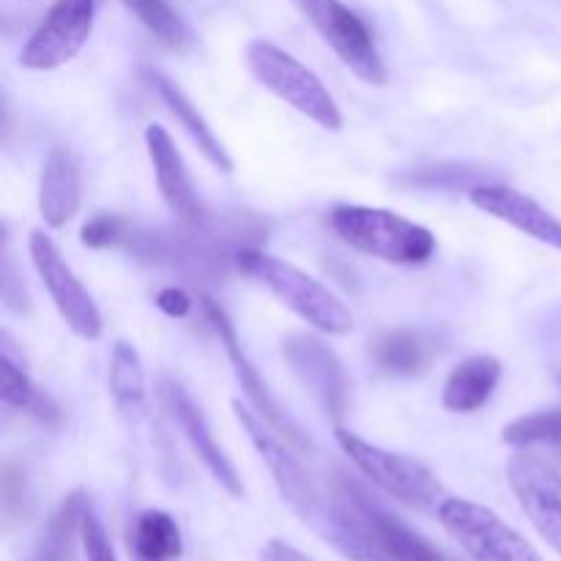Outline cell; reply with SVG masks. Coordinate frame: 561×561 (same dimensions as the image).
<instances>
[{
    "label": "cell",
    "instance_id": "24",
    "mask_svg": "<svg viewBox=\"0 0 561 561\" xmlns=\"http://www.w3.org/2000/svg\"><path fill=\"white\" fill-rule=\"evenodd\" d=\"M118 3H124V9L131 11V14L137 16V22H140L148 33H153L164 47L179 49L181 53V49H190L192 44H195L192 31L186 27V22L170 9L168 0H118Z\"/></svg>",
    "mask_w": 561,
    "mask_h": 561
},
{
    "label": "cell",
    "instance_id": "7",
    "mask_svg": "<svg viewBox=\"0 0 561 561\" xmlns=\"http://www.w3.org/2000/svg\"><path fill=\"white\" fill-rule=\"evenodd\" d=\"M318 36L337 53V58L370 85H387V66L378 53L373 33L343 0H296Z\"/></svg>",
    "mask_w": 561,
    "mask_h": 561
},
{
    "label": "cell",
    "instance_id": "17",
    "mask_svg": "<svg viewBox=\"0 0 561 561\" xmlns=\"http://www.w3.org/2000/svg\"><path fill=\"white\" fill-rule=\"evenodd\" d=\"M82 203L80 159L71 148H53L38 179V214L47 228H64Z\"/></svg>",
    "mask_w": 561,
    "mask_h": 561
},
{
    "label": "cell",
    "instance_id": "10",
    "mask_svg": "<svg viewBox=\"0 0 561 561\" xmlns=\"http://www.w3.org/2000/svg\"><path fill=\"white\" fill-rule=\"evenodd\" d=\"M507 482L537 535L561 553V474L540 455L518 449L507 463Z\"/></svg>",
    "mask_w": 561,
    "mask_h": 561
},
{
    "label": "cell",
    "instance_id": "25",
    "mask_svg": "<svg viewBox=\"0 0 561 561\" xmlns=\"http://www.w3.org/2000/svg\"><path fill=\"white\" fill-rule=\"evenodd\" d=\"M502 442L513 449H561V409L535 411V414L518 416V420H513L502 431Z\"/></svg>",
    "mask_w": 561,
    "mask_h": 561
},
{
    "label": "cell",
    "instance_id": "6",
    "mask_svg": "<svg viewBox=\"0 0 561 561\" xmlns=\"http://www.w3.org/2000/svg\"><path fill=\"white\" fill-rule=\"evenodd\" d=\"M233 414L236 420H239L241 431L247 433V438H250L252 447H255V453L261 455V460L266 463V469L272 471V480L274 485H277L279 496L288 502V507L294 510L305 524H310L318 515V510H321L327 493L307 477L305 466H301L299 458L290 453L288 444L283 442V436H279V433L274 431L250 403L233 400Z\"/></svg>",
    "mask_w": 561,
    "mask_h": 561
},
{
    "label": "cell",
    "instance_id": "4",
    "mask_svg": "<svg viewBox=\"0 0 561 561\" xmlns=\"http://www.w3.org/2000/svg\"><path fill=\"white\" fill-rule=\"evenodd\" d=\"M244 58L255 80L285 104H290L296 113L307 115L327 131L343 129V113H340L334 96L323 85L321 77L307 69L299 58L279 49L277 44L261 42V38L247 44Z\"/></svg>",
    "mask_w": 561,
    "mask_h": 561
},
{
    "label": "cell",
    "instance_id": "2",
    "mask_svg": "<svg viewBox=\"0 0 561 561\" xmlns=\"http://www.w3.org/2000/svg\"><path fill=\"white\" fill-rule=\"evenodd\" d=\"M334 236L351 250L394 266H420L436 252V236L411 219L373 206H337L329 214Z\"/></svg>",
    "mask_w": 561,
    "mask_h": 561
},
{
    "label": "cell",
    "instance_id": "30",
    "mask_svg": "<svg viewBox=\"0 0 561 561\" xmlns=\"http://www.w3.org/2000/svg\"><path fill=\"white\" fill-rule=\"evenodd\" d=\"M559 381H561V376H559Z\"/></svg>",
    "mask_w": 561,
    "mask_h": 561
},
{
    "label": "cell",
    "instance_id": "28",
    "mask_svg": "<svg viewBox=\"0 0 561 561\" xmlns=\"http://www.w3.org/2000/svg\"><path fill=\"white\" fill-rule=\"evenodd\" d=\"M157 307L170 318H186L192 312V299L181 288H164L157 294Z\"/></svg>",
    "mask_w": 561,
    "mask_h": 561
},
{
    "label": "cell",
    "instance_id": "3",
    "mask_svg": "<svg viewBox=\"0 0 561 561\" xmlns=\"http://www.w3.org/2000/svg\"><path fill=\"white\" fill-rule=\"evenodd\" d=\"M334 436H337V444L348 455L351 463L373 485L381 488L387 496L398 499L400 504H405L411 510H420V513H438V507H442L447 496H444L442 480H438L431 466L411 458V455L392 453V449H383L378 444L365 442L362 436H356V433L345 431L340 425L334 431Z\"/></svg>",
    "mask_w": 561,
    "mask_h": 561
},
{
    "label": "cell",
    "instance_id": "21",
    "mask_svg": "<svg viewBox=\"0 0 561 561\" xmlns=\"http://www.w3.org/2000/svg\"><path fill=\"white\" fill-rule=\"evenodd\" d=\"M129 551L135 561H173L184 551L181 529L162 510H146L137 515L129 535Z\"/></svg>",
    "mask_w": 561,
    "mask_h": 561
},
{
    "label": "cell",
    "instance_id": "16",
    "mask_svg": "<svg viewBox=\"0 0 561 561\" xmlns=\"http://www.w3.org/2000/svg\"><path fill=\"white\" fill-rule=\"evenodd\" d=\"M146 148L153 164V175H157V186L162 192L164 203L170 206V211L179 219H184V222H201L203 206L197 201L195 186H192L186 164L170 131L159 124L146 126Z\"/></svg>",
    "mask_w": 561,
    "mask_h": 561
},
{
    "label": "cell",
    "instance_id": "11",
    "mask_svg": "<svg viewBox=\"0 0 561 561\" xmlns=\"http://www.w3.org/2000/svg\"><path fill=\"white\" fill-rule=\"evenodd\" d=\"M203 310H206L208 323L214 327V332H217L225 354H228L230 365H233L236 378H239L241 389H244V394H247V403H250L252 409H255L257 414H261L263 420H266L268 425L279 433V436H285V442L294 444V447H299V449H312L310 436L301 431L299 422H296L294 416H290L288 411H285L277 400H274V394L268 392L266 381L261 378L257 367L252 365L250 356H247L244 348H241L239 334H236L233 323H230V318L225 316L222 307H219L217 301L206 299L203 301Z\"/></svg>",
    "mask_w": 561,
    "mask_h": 561
},
{
    "label": "cell",
    "instance_id": "5",
    "mask_svg": "<svg viewBox=\"0 0 561 561\" xmlns=\"http://www.w3.org/2000/svg\"><path fill=\"white\" fill-rule=\"evenodd\" d=\"M438 520L474 561H546L520 531L471 499L447 496Z\"/></svg>",
    "mask_w": 561,
    "mask_h": 561
},
{
    "label": "cell",
    "instance_id": "27",
    "mask_svg": "<svg viewBox=\"0 0 561 561\" xmlns=\"http://www.w3.org/2000/svg\"><path fill=\"white\" fill-rule=\"evenodd\" d=\"M82 244L91 250H104V247H115L126 239V225L113 214H99L91 222L82 228Z\"/></svg>",
    "mask_w": 561,
    "mask_h": 561
},
{
    "label": "cell",
    "instance_id": "29",
    "mask_svg": "<svg viewBox=\"0 0 561 561\" xmlns=\"http://www.w3.org/2000/svg\"><path fill=\"white\" fill-rule=\"evenodd\" d=\"M261 561H312V559L305 557L299 548L288 546V542L268 540L266 548L261 551Z\"/></svg>",
    "mask_w": 561,
    "mask_h": 561
},
{
    "label": "cell",
    "instance_id": "8",
    "mask_svg": "<svg viewBox=\"0 0 561 561\" xmlns=\"http://www.w3.org/2000/svg\"><path fill=\"white\" fill-rule=\"evenodd\" d=\"M27 252H31L33 268H36L38 279L47 288L49 299H53L55 310L66 321V327L82 340H99L104 332L102 312H99L96 301L88 294L85 285L80 283L66 257L55 247L44 230H33L27 236Z\"/></svg>",
    "mask_w": 561,
    "mask_h": 561
},
{
    "label": "cell",
    "instance_id": "12",
    "mask_svg": "<svg viewBox=\"0 0 561 561\" xmlns=\"http://www.w3.org/2000/svg\"><path fill=\"white\" fill-rule=\"evenodd\" d=\"M285 359L296 370L305 387L312 389L318 403L323 405L329 416L340 425V420L348 411V376L343 370V362L337 359L332 348L321 343V340L310 337V334H296L288 337L283 345Z\"/></svg>",
    "mask_w": 561,
    "mask_h": 561
},
{
    "label": "cell",
    "instance_id": "20",
    "mask_svg": "<svg viewBox=\"0 0 561 561\" xmlns=\"http://www.w3.org/2000/svg\"><path fill=\"white\" fill-rule=\"evenodd\" d=\"M370 356L389 376H420L436 356V343L422 332L394 329L373 343Z\"/></svg>",
    "mask_w": 561,
    "mask_h": 561
},
{
    "label": "cell",
    "instance_id": "19",
    "mask_svg": "<svg viewBox=\"0 0 561 561\" xmlns=\"http://www.w3.org/2000/svg\"><path fill=\"white\" fill-rule=\"evenodd\" d=\"M148 80H151V88L159 93V99H162V104L168 107V113L184 126V131L192 137V142L201 148L203 157H206L214 168L222 170V173H233V159L225 151L222 140L214 135L208 121L197 113V107L186 99V93L181 91L175 82H170L168 77L159 75V71H148Z\"/></svg>",
    "mask_w": 561,
    "mask_h": 561
},
{
    "label": "cell",
    "instance_id": "23",
    "mask_svg": "<svg viewBox=\"0 0 561 561\" xmlns=\"http://www.w3.org/2000/svg\"><path fill=\"white\" fill-rule=\"evenodd\" d=\"M0 370H3L0 394H3L5 405L31 411V414H36L42 422H49V425L58 422V405H53V400H49L47 394H42L36 387H33V381L27 378V373L22 370L20 362L11 356L9 343H5V340H3V356H0Z\"/></svg>",
    "mask_w": 561,
    "mask_h": 561
},
{
    "label": "cell",
    "instance_id": "1",
    "mask_svg": "<svg viewBox=\"0 0 561 561\" xmlns=\"http://www.w3.org/2000/svg\"><path fill=\"white\" fill-rule=\"evenodd\" d=\"M236 263L241 272L266 285L288 310H294L301 321L310 323L318 332L343 337L354 329V316H351L348 305L332 288L318 283L294 263L261 250H241Z\"/></svg>",
    "mask_w": 561,
    "mask_h": 561
},
{
    "label": "cell",
    "instance_id": "22",
    "mask_svg": "<svg viewBox=\"0 0 561 561\" xmlns=\"http://www.w3.org/2000/svg\"><path fill=\"white\" fill-rule=\"evenodd\" d=\"M110 392L124 414H140L146 409V370L137 348L126 340L113 345L110 356Z\"/></svg>",
    "mask_w": 561,
    "mask_h": 561
},
{
    "label": "cell",
    "instance_id": "15",
    "mask_svg": "<svg viewBox=\"0 0 561 561\" xmlns=\"http://www.w3.org/2000/svg\"><path fill=\"white\" fill-rule=\"evenodd\" d=\"M469 197L488 217L502 219L510 228L520 230V233L531 236L535 241H542V244L561 252V219L553 217L548 208H542L526 192H518L504 184H480L469 192Z\"/></svg>",
    "mask_w": 561,
    "mask_h": 561
},
{
    "label": "cell",
    "instance_id": "18",
    "mask_svg": "<svg viewBox=\"0 0 561 561\" xmlns=\"http://www.w3.org/2000/svg\"><path fill=\"white\" fill-rule=\"evenodd\" d=\"M504 376V365L491 354H474L453 367L444 383L442 403L449 414H474L491 400L499 381Z\"/></svg>",
    "mask_w": 561,
    "mask_h": 561
},
{
    "label": "cell",
    "instance_id": "9",
    "mask_svg": "<svg viewBox=\"0 0 561 561\" xmlns=\"http://www.w3.org/2000/svg\"><path fill=\"white\" fill-rule=\"evenodd\" d=\"M93 14L96 0H55L42 25L22 47V69L53 71L77 58L93 33Z\"/></svg>",
    "mask_w": 561,
    "mask_h": 561
},
{
    "label": "cell",
    "instance_id": "26",
    "mask_svg": "<svg viewBox=\"0 0 561 561\" xmlns=\"http://www.w3.org/2000/svg\"><path fill=\"white\" fill-rule=\"evenodd\" d=\"M80 537H82V548H85L88 561H115L113 546L107 540V531H104L102 520L99 515L93 513L91 504H85L80 518Z\"/></svg>",
    "mask_w": 561,
    "mask_h": 561
},
{
    "label": "cell",
    "instance_id": "14",
    "mask_svg": "<svg viewBox=\"0 0 561 561\" xmlns=\"http://www.w3.org/2000/svg\"><path fill=\"white\" fill-rule=\"evenodd\" d=\"M162 398L168 403L170 414L175 416L179 427L184 431L186 442L195 449V455L201 458V463L206 466L208 474L230 493V496H244V482H241L239 471L230 463V458L225 455V449L219 447L217 438L208 431L206 416L201 414V409L195 405V400L186 394V389L181 383L170 381V378H162Z\"/></svg>",
    "mask_w": 561,
    "mask_h": 561
},
{
    "label": "cell",
    "instance_id": "13",
    "mask_svg": "<svg viewBox=\"0 0 561 561\" xmlns=\"http://www.w3.org/2000/svg\"><path fill=\"white\" fill-rule=\"evenodd\" d=\"M340 493L351 502V507L356 510L359 520L365 524V529L370 531V537L376 540V546L381 548L392 561H444L442 553L425 540V537L416 535L411 526H405L398 515L389 513L387 507L376 502L370 493L362 485H356L351 477L340 474L337 480Z\"/></svg>",
    "mask_w": 561,
    "mask_h": 561
}]
</instances>
